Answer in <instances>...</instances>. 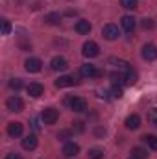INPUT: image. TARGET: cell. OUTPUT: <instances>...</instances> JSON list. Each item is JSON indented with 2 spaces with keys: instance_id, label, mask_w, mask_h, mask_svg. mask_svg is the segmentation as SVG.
<instances>
[{
  "instance_id": "6da1fadb",
  "label": "cell",
  "mask_w": 157,
  "mask_h": 159,
  "mask_svg": "<svg viewBox=\"0 0 157 159\" xmlns=\"http://www.w3.org/2000/svg\"><path fill=\"white\" fill-rule=\"evenodd\" d=\"M67 106H69L72 111H76V113H83V111L87 109V102H85L83 98H79V96H70V98H67Z\"/></svg>"
},
{
  "instance_id": "7a4b0ae2",
  "label": "cell",
  "mask_w": 157,
  "mask_h": 159,
  "mask_svg": "<svg viewBox=\"0 0 157 159\" xmlns=\"http://www.w3.org/2000/svg\"><path fill=\"white\" fill-rule=\"evenodd\" d=\"M6 107H7L9 111H13V113H19V111H22V107H24V102H22V98H20V96L13 94V96H9V98H7V102H6Z\"/></svg>"
},
{
  "instance_id": "3957f363",
  "label": "cell",
  "mask_w": 157,
  "mask_h": 159,
  "mask_svg": "<svg viewBox=\"0 0 157 159\" xmlns=\"http://www.w3.org/2000/svg\"><path fill=\"white\" fill-rule=\"evenodd\" d=\"M57 119H59V111L54 109V107H46V109L43 111V115H41L43 124H56Z\"/></svg>"
},
{
  "instance_id": "277c9868",
  "label": "cell",
  "mask_w": 157,
  "mask_h": 159,
  "mask_svg": "<svg viewBox=\"0 0 157 159\" xmlns=\"http://www.w3.org/2000/svg\"><path fill=\"white\" fill-rule=\"evenodd\" d=\"M81 54H83L85 57H96V56L100 54V48H98V44H96L94 41H87V43L83 44Z\"/></svg>"
},
{
  "instance_id": "5b68a950",
  "label": "cell",
  "mask_w": 157,
  "mask_h": 159,
  "mask_svg": "<svg viewBox=\"0 0 157 159\" xmlns=\"http://www.w3.org/2000/svg\"><path fill=\"white\" fill-rule=\"evenodd\" d=\"M102 35H104L107 41L118 39V35H120L118 26H115V24H105V26H104V30H102Z\"/></svg>"
},
{
  "instance_id": "8992f818",
  "label": "cell",
  "mask_w": 157,
  "mask_h": 159,
  "mask_svg": "<svg viewBox=\"0 0 157 159\" xmlns=\"http://www.w3.org/2000/svg\"><path fill=\"white\" fill-rule=\"evenodd\" d=\"M141 54H142V59H146V61H155V59H157L155 44H144Z\"/></svg>"
},
{
  "instance_id": "52a82bcc",
  "label": "cell",
  "mask_w": 157,
  "mask_h": 159,
  "mask_svg": "<svg viewBox=\"0 0 157 159\" xmlns=\"http://www.w3.org/2000/svg\"><path fill=\"white\" fill-rule=\"evenodd\" d=\"M69 65H67V59L65 57H61V56H56V57H52V61H50V69L52 70H65Z\"/></svg>"
},
{
  "instance_id": "ba28073f",
  "label": "cell",
  "mask_w": 157,
  "mask_h": 159,
  "mask_svg": "<svg viewBox=\"0 0 157 159\" xmlns=\"http://www.w3.org/2000/svg\"><path fill=\"white\" fill-rule=\"evenodd\" d=\"M24 67H26L28 72H39L41 67H43V63H41L39 57H28L26 63H24Z\"/></svg>"
},
{
  "instance_id": "9c48e42d",
  "label": "cell",
  "mask_w": 157,
  "mask_h": 159,
  "mask_svg": "<svg viewBox=\"0 0 157 159\" xmlns=\"http://www.w3.org/2000/svg\"><path fill=\"white\" fill-rule=\"evenodd\" d=\"M63 154H65L67 157H74V156L79 154V146L74 141H69V143H65V146H63Z\"/></svg>"
},
{
  "instance_id": "30bf717a",
  "label": "cell",
  "mask_w": 157,
  "mask_h": 159,
  "mask_svg": "<svg viewBox=\"0 0 157 159\" xmlns=\"http://www.w3.org/2000/svg\"><path fill=\"white\" fill-rule=\"evenodd\" d=\"M79 74H81V76H85V78H94V76H100L102 72H98V70H96V67L89 63V65H81Z\"/></svg>"
},
{
  "instance_id": "8fae6325",
  "label": "cell",
  "mask_w": 157,
  "mask_h": 159,
  "mask_svg": "<svg viewBox=\"0 0 157 159\" xmlns=\"http://www.w3.org/2000/svg\"><path fill=\"white\" fill-rule=\"evenodd\" d=\"M26 91H28V94H30V96H34V98H39L41 94L44 93V87L41 85L39 81H34V83H30V85L26 87Z\"/></svg>"
},
{
  "instance_id": "7c38bea8",
  "label": "cell",
  "mask_w": 157,
  "mask_h": 159,
  "mask_svg": "<svg viewBox=\"0 0 157 159\" xmlns=\"http://www.w3.org/2000/svg\"><path fill=\"white\" fill-rule=\"evenodd\" d=\"M7 135L9 137H20L22 135V124L20 122H9L7 124Z\"/></svg>"
},
{
  "instance_id": "4fadbf2b",
  "label": "cell",
  "mask_w": 157,
  "mask_h": 159,
  "mask_svg": "<svg viewBox=\"0 0 157 159\" xmlns=\"http://www.w3.org/2000/svg\"><path fill=\"white\" fill-rule=\"evenodd\" d=\"M120 24H122V28L126 30V32H133L135 30V19L133 17H129V15H124L122 19H120Z\"/></svg>"
},
{
  "instance_id": "5bb4252c",
  "label": "cell",
  "mask_w": 157,
  "mask_h": 159,
  "mask_svg": "<svg viewBox=\"0 0 157 159\" xmlns=\"http://www.w3.org/2000/svg\"><path fill=\"white\" fill-rule=\"evenodd\" d=\"M22 148L24 150H35L37 148V137L35 135H28L22 139Z\"/></svg>"
},
{
  "instance_id": "9a60e30c",
  "label": "cell",
  "mask_w": 157,
  "mask_h": 159,
  "mask_svg": "<svg viewBox=\"0 0 157 159\" xmlns=\"http://www.w3.org/2000/svg\"><path fill=\"white\" fill-rule=\"evenodd\" d=\"M74 30L78 32L79 35H87V34L91 32V22H89V20H78L76 26H74Z\"/></svg>"
},
{
  "instance_id": "2e32d148",
  "label": "cell",
  "mask_w": 157,
  "mask_h": 159,
  "mask_svg": "<svg viewBox=\"0 0 157 159\" xmlns=\"http://www.w3.org/2000/svg\"><path fill=\"white\" fill-rule=\"evenodd\" d=\"M76 83V80L72 76H61L59 80H56V87L57 89H63V87H72Z\"/></svg>"
},
{
  "instance_id": "e0dca14e",
  "label": "cell",
  "mask_w": 157,
  "mask_h": 159,
  "mask_svg": "<svg viewBox=\"0 0 157 159\" xmlns=\"http://www.w3.org/2000/svg\"><path fill=\"white\" fill-rule=\"evenodd\" d=\"M139 126H141V117L139 115H129L126 119V128L128 129H139Z\"/></svg>"
},
{
  "instance_id": "ac0fdd59",
  "label": "cell",
  "mask_w": 157,
  "mask_h": 159,
  "mask_svg": "<svg viewBox=\"0 0 157 159\" xmlns=\"http://www.w3.org/2000/svg\"><path fill=\"white\" fill-rule=\"evenodd\" d=\"M109 63L117 65V67L120 69V70H122V72H129V70H133V69H131V65H129L128 61H124V59H117V57H111V59H109Z\"/></svg>"
},
{
  "instance_id": "d6986e66",
  "label": "cell",
  "mask_w": 157,
  "mask_h": 159,
  "mask_svg": "<svg viewBox=\"0 0 157 159\" xmlns=\"http://www.w3.org/2000/svg\"><path fill=\"white\" fill-rule=\"evenodd\" d=\"M135 81H137V74H135L133 70L122 72V83H124V85H133Z\"/></svg>"
},
{
  "instance_id": "ffe728a7",
  "label": "cell",
  "mask_w": 157,
  "mask_h": 159,
  "mask_svg": "<svg viewBox=\"0 0 157 159\" xmlns=\"http://www.w3.org/2000/svg\"><path fill=\"white\" fill-rule=\"evenodd\" d=\"M144 143L148 144L150 150H157V135H144Z\"/></svg>"
},
{
  "instance_id": "44dd1931",
  "label": "cell",
  "mask_w": 157,
  "mask_h": 159,
  "mask_svg": "<svg viewBox=\"0 0 157 159\" xmlns=\"http://www.w3.org/2000/svg\"><path fill=\"white\" fill-rule=\"evenodd\" d=\"M104 156H105V154H104L102 148H91V150H89V157L91 159H104Z\"/></svg>"
},
{
  "instance_id": "7402d4cb",
  "label": "cell",
  "mask_w": 157,
  "mask_h": 159,
  "mask_svg": "<svg viewBox=\"0 0 157 159\" xmlns=\"http://www.w3.org/2000/svg\"><path fill=\"white\" fill-rule=\"evenodd\" d=\"M44 20H46L48 24H59L61 17H59L57 13H50V15H46V17H44Z\"/></svg>"
},
{
  "instance_id": "603a6c76",
  "label": "cell",
  "mask_w": 157,
  "mask_h": 159,
  "mask_svg": "<svg viewBox=\"0 0 157 159\" xmlns=\"http://www.w3.org/2000/svg\"><path fill=\"white\" fill-rule=\"evenodd\" d=\"M120 6L126 7V9H135L139 6V2L137 0H120Z\"/></svg>"
},
{
  "instance_id": "cb8c5ba5",
  "label": "cell",
  "mask_w": 157,
  "mask_h": 159,
  "mask_svg": "<svg viewBox=\"0 0 157 159\" xmlns=\"http://www.w3.org/2000/svg\"><path fill=\"white\" fill-rule=\"evenodd\" d=\"M9 32H11V22L2 19V35H9Z\"/></svg>"
},
{
  "instance_id": "d4e9b609",
  "label": "cell",
  "mask_w": 157,
  "mask_h": 159,
  "mask_svg": "<svg viewBox=\"0 0 157 159\" xmlns=\"http://www.w3.org/2000/svg\"><path fill=\"white\" fill-rule=\"evenodd\" d=\"M148 120H150V124L157 126V109H155V107L148 111Z\"/></svg>"
},
{
  "instance_id": "484cf974",
  "label": "cell",
  "mask_w": 157,
  "mask_h": 159,
  "mask_svg": "<svg viewBox=\"0 0 157 159\" xmlns=\"http://www.w3.org/2000/svg\"><path fill=\"white\" fill-rule=\"evenodd\" d=\"M9 87H11V89H15V91H19V89L22 87V80H20V78H13L11 81H9Z\"/></svg>"
},
{
  "instance_id": "4316f807",
  "label": "cell",
  "mask_w": 157,
  "mask_h": 159,
  "mask_svg": "<svg viewBox=\"0 0 157 159\" xmlns=\"http://www.w3.org/2000/svg\"><path fill=\"white\" fill-rule=\"evenodd\" d=\"M131 156H135V157H139V159H146V156H148V154H146L142 148H133Z\"/></svg>"
},
{
  "instance_id": "83f0119b",
  "label": "cell",
  "mask_w": 157,
  "mask_h": 159,
  "mask_svg": "<svg viewBox=\"0 0 157 159\" xmlns=\"http://www.w3.org/2000/svg\"><path fill=\"white\" fill-rule=\"evenodd\" d=\"M111 94H113V98H122V96H124L122 89H120V87H117V85H115V87L111 89Z\"/></svg>"
},
{
  "instance_id": "f1b7e54d",
  "label": "cell",
  "mask_w": 157,
  "mask_h": 159,
  "mask_svg": "<svg viewBox=\"0 0 157 159\" xmlns=\"http://www.w3.org/2000/svg\"><path fill=\"white\" fill-rule=\"evenodd\" d=\"M72 129H74V131H78V133H81V131L85 129V128H83V122H81V120H76V122H72Z\"/></svg>"
},
{
  "instance_id": "f546056e",
  "label": "cell",
  "mask_w": 157,
  "mask_h": 159,
  "mask_svg": "<svg viewBox=\"0 0 157 159\" xmlns=\"http://www.w3.org/2000/svg\"><path fill=\"white\" fill-rule=\"evenodd\" d=\"M142 28H146V30L150 28V30H152V28H154V20H152V19H144V20H142Z\"/></svg>"
},
{
  "instance_id": "4dcf8cb0",
  "label": "cell",
  "mask_w": 157,
  "mask_h": 159,
  "mask_svg": "<svg viewBox=\"0 0 157 159\" xmlns=\"http://www.w3.org/2000/svg\"><path fill=\"white\" fill-rule=\"evenodd\" d=\"M6 159H22V156L17 154V152H9V154L6 156Z\"/></svg>"
},
{
  "instance_id": "1f68e13d",
  "label": "cell",
  "mask_w": 157,
  "mask_h": 159,
  "mask_svg": "<svg viewBox=\"0 0 157 159\" xmlns=\"http://www.w3.org/2000/svg\"><path fill=\"white\" fill-rule=\"evenodd\" d=\"M57 137H59L61 141H67V137H69V131H61V133H57Z\"/></svg>"
},
{
  "instance_id": "d6a6232c",
  "label": "cell",
  "mask_w": 157,
  "mask_h": 159,
  "mask_svg": "<svg viewBox=\"0 0 157 159\" xmlns=\"http://www.w3.org/2000/svg\"><path fill=\"white\" fill-rule=\"evenodd\" d=\"M129 159H139V157H135V156H131V157H129Z\"/></svg>"
}]
</instances>
